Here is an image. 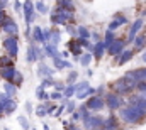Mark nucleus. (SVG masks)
<instances>
[{
  "label": "nucleus",
  "instance_id": "1",
  "mask_svg": "<svg viewBox=\"0 0 146 130\" xmlns=\"http://www.w3.org/2000/svg\"><path fill=\"white\" fill-rule=\"evenodd\" d=\"M119 117H121V120L124 122V123H127V125H136V123H139V122H143V118H145L146 115L141 112V110H138L134 105H122L121 108H119Z\"/></svg>",
  "mask_w": 146,
  "mask_h": 130
},
{
  "label": "nucleus",
  "instance_id": "2",
  "mask_svg": "<svg viewBox=\"0 0 146 130\" xmlns=\"http://www.w3.org/2000/svg\"><path fill=\"white\" fill-rule=\"evenodd\" d=\"M51 22H53L54 26L73 24V22H75V15H73L72 10H66V9H60V7H56V9L51 12Z\"/></svg>",
  "mask_w": 146,
  "mask_h": 130
},
{
  "label": "nucleus",
  "instance_id": "3",
  "mask_svg": "<svg viewBox=\"0 0 146 130\" xmlns=\"http://www.w3.org/2000/svg\"><path fill=\"white\" fill-rule=\"evenodd\" d=\"M112 90H114V93H117V95H129L133 90H136V83H133L131 79H127L126 76H122V78H119V79H115L114 83H112Z\"/></svg>",
  "mask_w": 146,
  "mask_h": 130
},
{
  "label": "nucleus",
  "instance_id": "4",
  "mask_svg": "<svg viewBox=\"0 0 146 130\" xmlns=\"http://www.w3.org/2000/svg\"><path fill=\"white\" fill-rule=\"evenodd\" d=\"M3 49H5V53H7L12 59H15L17 54H19V37H17V35H9V37H5V39H3Z\"/></svg>",
  "mask_w": 146,
  "mask_h": 130
},
{
  "label": "nucleus",
  "instance_id": "5",
  "mask_svg": "<svg viewBox=\"0 0 146 130\" xmlns=\"http://www.w3.org/2000/svg\"><path fill=\"white\" fill-rule=\"evenodd\" d=\"M83 127L85 130H97L104 127V118L100 115H92L88 113L85 118H83Z\"/></svg>",
  "mask_w": 146,
  "mask_h": 130
},
{
  "label": "nucleus",
  "instance_id": "6",
  "mask_svg": "<svg viewBox=\"0 0 146 130\" xmlns=\"http://www.w3.org/2000/svg\"><path fill=\"white\" fill-rule=\"evenodd\" d=\"M22 12H24V19H26V26L29 27L34 22V14H36V7L33 3V0H26L22 3Z\"/></svg>",
  "mask_w": 146,
  "mask_h": 130
},
{
  "label": "nucleus",
  "instance_id": "7",
  "mask_svg": "<svg viewBox=\"0 0 146 130\" xmlns=\"http://www.w3.org/2000/svg\"><path fill=\"white\" fill-rule=\"evenodd\" d=\"M0 105H2V110H3L5 115H10V113L15 112V108H17L15 100L10 98V97H7L5 93H0Z\"/></svg>",
  "mask_w": 146,
  "mask_h": 130
},
{
  "label": "nucleus",
  "instance_id": "8",
  "mask_svg": "<svg viewBox=\"0 0 146 130\" xmlns=\"http://www.w3.org/2000/svg\"><path fill=\"white\" fill-rule=\"evenodd\" d=\"M124 76H126L127 79H131L133 83H136V86H138V83L146 81V68H136V69H131V71H127Z\"/></svg>",
  "mask_w": 146,
  "mask_h": 130
},
{
  "label": "nucleus",
  "instance_id": "9",
  "mask_svg": "<svg viewBox=\"0 0 146 130\" xmlns=\"http://www.w3.org/2000/svg\"><path fill=\"white\" fill-rule=\"evenodd\" d=\"M104 100H106V105L109 106L112 112H114V110H119V108L124 105L122 97H121V95H117V93H114V91H112V93H107Z\"/></svg>",
  "mask_w": 146,
  "mask_h": 130
},
{
  "label": "nucleus",
  "instance_id": "10",
  "mask_svg": "<svg viewBox=\"0 0 146 130\" xmlns=\"http://www.w3.org/2000/svg\"><path fill=\"white\" fill-rule=\"evenodd\" d=\"M0 29H2V32H5L7 35H17L19 34V26L10 17H5V20L0 24Z\"/></svg>",
  "mask_w": 146,
  "mask_h": 130
},
{
  "label": "nucleus",
  "instance_id": "11",
  "mask_svg": "<svg viewBox=\"0 0 146 130\" xmlns=\"http://www.w3.org/2000/svg\"><path fill=\"white\" fill-rule=\"evenodd\" d=\"M85 105H87V108L90 112H99V110H102L106 106V100L102 97H99V95H92V97H88Z\"/></svg>",
  "mask_w": 146,
  "mask_h": 130
},
{
  "label": "nucleus",
  "instance_id": "12",
  "mask_svg": "<svg viewBox=\"0 0 146 130\" xmlns=\"http://www.w3.org/2000/svg\"><path fill=\"white\" fill-rule=\"evenodd\" d=\"M107 51H109L110 56H114V58H115V56H119V54L124 51V41H121V39H117V37H115V39H114V42L107 47Z\"/></svg>",
  "mask_w": 146,
  "mask_h": 130
},
{
  "label": "nucleus",
  "instance_id": "13",
  "mask_svg": "<svg viewBox=\"0 0 146 130\" xmlns=\"http://www.w3.org/2000/svg\"><path fill=\"white\" fill-rule=\"evenodd\" d=\"M143 24H145V20H143V19H138V20H134V22L131 24V29H129V32H127V41H129V42H133V41H134V37L138 35L139 31H141Z\"/></svg>",
  "mask_w": 146,
  "mask_h": 130
},
{
  "label": "nucleus",
  "instance_id": "14",
  "mask_svg": "<svg viewBox=\"0 0 146 130\" xmlns=\"http://www.w3.org/2000/svg\"><path fill=\"white\" fill-rule=\"evenodd\" d=\"M106 51H107V47H106L104 41H99V42H95V44H94V47H92V54H94V58H95L97 61H100V59L104 58Z\"/></svg>",
  "mask_w": 146,
  "mask_h": 130
},
{
  "label": "nucleus",
  "instance_id": "15",
  "mask_svg": "<svg viewBox=\"0 0 146 130\" xmlns=\"http://www.w3.org/2000/svg\"><path fill=\"white\" fill-rule=\"evenodd\" d=\"M129 103L134 105L138 110H141V112L146 115V98L143 97V95H139V93H138V95H133L131 100H129Z\"/></svg>",
  "mask_w": 146,
  "mask_h": 130
},
{
  "label": "nucleus",
  "instance_id": "16",
  "mask_svg": "<svg viewBox=\"0 0 146 130\" xmlns=\"http://www.w3.org/2000/svg\"><path fill=\"white\" fill-rule=\"evenodd\" d=\"M15 73H17V69H15L14 66L0 68V78H2L3 81H14V78H15Z\"/></svg>",
  "mask_w": 146,
  "mask_h": 130
},
{
  "label": "nucleus",
  "instance_id": "17",
  "mask_svg": "<svg viewBox=\"0 0 146 130\" xmlns=\"http://www.w3.org/2000/svg\"><path fill=\"white\" fill-rule=\"evenodd\" d=\"M133 56H134V51L133 49H124L119 56H115V63L117 64H126V63H129L133 59Z\"/></svg>",
  "mask_w": 146,
  "mask_h": 130
},
{
  "label": "nucleus",
  "instance_id": "18",
  "mask_svg": "<svg viewBox=\"0 0 146 130\" xmlns=\"http://www.w3.org/2000/svg\"><path fill=\"white\" fill-rule=\"evenodd\" d=\"M68 49H70V53L75 54V58H78L82 54V44H80L78 37H73V39L68 41Z\"/></svg>",
  "mask_w": 146,
  "mask_h": 130
},
{
  "label": "nucleus",
  "instance_id": "19",
  "mask_svg": "<svg viewBox=\"0 0 146 130\" xmlns=\"http://www.w3.org/2000/svg\"><path fill=\"white\" fill-rule=\"evenodd\" d=\"M104 129L106 130H117L119 129V118L115 115H109L107 120H104Z\"/></svg>",
  "mask_w": 146,
  "mask_h": 130
},
{
  "label": "nucleus",
  "instance_id": "20",
  "mask_svg": "<svg viewBox=\"0 0 146 130\" xmlns=\"http://www.w3.org/2000/svg\"><path fill=\"white\" fill-rule=\"evenodd\" d=\"M44 56H48V58H56V56H60V51L56 49V46L54 44H49V42H44Z\"/></svg>",
  "mask_w": 146,
  "mask_h": 130
},
{
  "label": "nucleus",
  "instance_id": "21",
  "mask_svg": "<svg viewBox=\"0 0 146 130\" xmlns=\"http://www.w3.org/2000/svg\"><path fill=\"white\" fill-rule=\"evenodd\" d=\"M3 93H5L7 97L14 98L15 93H17V85L12 83V81H5V85H3Z\"/></svg>",
  "mask_w": 146,
  "mask_h": 130
},
{
  "label": "nucleus",
  "instance_id": "22",
  "mask_svg": "<svg viewBox=\"0 0 146 130\" xmlns=\"http://www.w3.org/2000/svg\"><path fill=\"white\" fill-rule=\"evenodd\" d=\"M124 24H127V19H126L124 15H115V19L109 24V31H115L117 27H121V26H124Z\"/></svg>",
  "mask_w": 146,
  "mask_h": 130
},
{
  "label": "nucleus",
  "instance_id": "23",
  "mask_svg": "<svg viewBox=\"0 0 146 130\" xmlns=\"http://www.w3.org/2000/svg\"><path fill=\"white\" fill-rule=\"evenodd\" d=\"M37 74H39L41 78H53V69L48 68L44 63H41V64H39V69H37Z\"/></svg>",
  "mask_w": 146,
  "mask_h": 130
},
{
  "label": "nucleus",
  "instance_id": "24",
  "mask_svg": "<svg viewBox=\"0 0 146 130\" xmlns=\"http://www.w3.org/2000/svg\"><path fill=\"white\" fill-rule=\"evenodd\" d=\"M53 61H54V68H56V69H65V68H72V63H68V61H66L65 58H61V54H60V56H56V58H54Z\"/></svg>",
  "mask_w": 146,
  "mask_h": 130
},
{
  "label": "nucleus",
  "instance_id": "25",
  "mask_svg": "<svg viewBox=\"0 0 146 130\" xmlns=\"http://www.w3.org/2000/svg\"><path fill=\"white\" fill-rule=\"evenodd\" d=\"M33 39H34L36 42H41V44H44V42H46V41H44L42 29H41L39 26H34V27H33Z\"/></svg>",
  "mask_w": 146,
  "mask_h": 130
},
{
  "label": "nucleus",
  "instance_id": "26",
  "mask_svg": "<svg viewBox=\"0 0 146 130\" xmlns=\"http://www.w3.org/2000/svg\"><path fill=\"white\" fill-rule=\"evenodd\" d=\"M56 7H60V9H66V10H75V3H73V0H58L56 2Z\"/></svg>",
  "mask_w": 146,
  "mask_h": 130
},
{
  "label": "nucleus",
  "instance_id": "27",
  "mask_svg": "<svg viewBox=\"0 0 146 130\" xmlns=\"http://www.w3.org/2000/svg\"><path fill=\"white\" fill-rule=\"evenodd\" d=\"M133 42H134V51H141L146 44V35H136Z\"/></svg>",
  "mask_w": 146,
  "mask_h": 130
},
{
  "label": "nucleus",
  "instance_id": "28",
  "mask_svg": "<svg viewBox=\"0 0 146 130\" xmlns=\"http://www.w3.org/2000/svg\"><path fill=\"white\" fill-rule=\"evenodd\" d=\"M36 61H37L36 49H34V44H31L27 47V63H36Z\"/></svg>",
  "mask_w": 146,
  "mask_h": 130
},
{
  "label": "nucleus",
  "instance_id": "29",
  "mask_svg": "<svg viewBox=\"0 0 146 130\" xmlns=\"http://www.w3.org/2000/svg\"><path fill=\"white\" fill-rule=\"evenodd\" d=\"M76 34H78V37H82V39H90V31L85 27V26H78L76 27Z\"/></svg>",
  "mask_w": 146,
  "mask_h": 130
},
{
  "label": "nucleus",
  "instance_id": "30",
  "mask_svg": "<svg viewBox=\"0 0 146 130\" xmlns=\"http://www.w3.org/2000/svg\"><path fill=\"white\" fill-rule=\"evenodd\" d=\"M75 90H76V88H75V85H72V83H70V85H66V88L63 90V98H65V100H68V98L75 97Z\"/></svg>",
  "mask_w": 146,
  "mask_h": 130
},
{
  "label": "nucleus",
  "instance_id": "31",
  "mask_svg": "<svg viewBox=\"0 0 146 130\" xmlns=\"http://www.w3.org/2000/svg\"><path fill=\"white\" fill-rule=\"evenodd\" d=\"M7 66H14V59L9 54L0 56V68H7Z\"/></svg>",
  "mask_w": 146,
  "mask_h": 130
},
{
  "label": "nucleus",
  "instance_id": "32",
  "mask_svg": "<svg viewBox=\"0 0 146 130\" xmlns=\"http://www.w3.org/2000/svg\"><path fill=\"white\" fill-rule=\"evenodd\" d=\"M92 58H94V54H90V53H87V54H80L78 56V59H80V63L83 66H88L92 63Z\"/></svg>",
  "mask_w": 146,
  "mask_h": 130
},
{
  "label": "nucleus",
  "instance_id": "33",
  "mask_svg": "<svg viewBox=\"0 0 146 130\" xmlns=\"http://www.w3.org/2000/svg\"><path fill=\"white\" fill-rule=\"evenodd\" d=\"M88 86H90V85H88V81H82V83L75 85V88H76V90H75V97H76V95H80V93H83Z\"/></svg>",
  "mask_w": 146,
  "mask_h": 130
},
{
  "label": "nucleus",
  "instance_id": "34",
  "mask_svg": "<svg viewBox=\"0 0 146 130\" xmlns=\"http://www.w3.org/2000/svg\"><path fill=\"white\" fill-rule=\"evenodd\" d=\"M114 39H115L114 31H107V32H106V37H104V44H106V47H109L110 44L114 42Z\"/></svg>",
  "mask_w": 146,
  "mask_h": 130
},
{
  "label": "nucleus",
  "instance_id": "35",
  "mask_svg": "<svg viewBox=\"0 0 146 130\" xmlns=\"http://www.w3.org/2000/svg\"><path fill=\"white\" fill-rule=\"evenodd\" d=\"M36 97L39 98V100H42V101H46L48 98H49V95L44 91V86H37V90H36Z\"/></svg>",
  "mask_w": 146,
  "mask_h": 130
},
{
  "label": "nucleus",
  "instance_id": "36",
  "mask_svg": "<svg viewBox=\"0 0 146 130\" xmlns=\"http://www.w3.org/2000/svg\"><path fill=\"white\" fill-rule=\"evenodd\" d=\"M60 41H61L60 32H58V31H51V39H49V44H54V46H58V44H60Z\"/></svg>",
  "mask_w": 146,
  "mask_h": 130
},
{
  "label": "nucleus",
  "instance_id": "37",
  "mask_svg": "<svg viewBox=\"0 0 146 130\" xmlns=\"http://www.w3.org/2000/svg\"><path fill=\"white\" fill-rule=\"evenodd\" d=\"M92 95H95V90L88 86V88H87V90H85L83 93H80V95H76V98H80V100H83V98H88V97H92Z\"/></svg>",
  "mask_w": 146,
  "mask_h": 130
},
{
  "label": "nucleus",
  "instance_id": "38",
  "mask_svg": "<svg viewBox=\"0 0 146 130\" xmlns=\"http://www.w3.org/2000/svg\"><path fill=\"white\" fill-rule=\"evenodd\" d=\"M36 115L37 117H46L48 115V110H46V103H41L36 108Z\"/></svg>",
  "mask_w": 146,
  "mask_h": 130
},
{
  "label": "nucleus",
  "instance_id": "39",
  "mask_svg": "<svg viewBox=\"0 0 146 130\" xmlns=\"http://www.w3.org/2000/svg\"><path fill=\"white\" fill-rule=\"evenodd\" d=\"M34 7H36V10L39 12V14H46V12H48V7H46V5H44V2H41V0L34 3Z\"/></svg>",
  "mask_w": 146,
  "mask_h": 130
},
{
  "label": "nucleus",
  "instance_id": "40",
  "mask_svg": "<svg viewBox=\"0 0 146 130\" xmlns=\"http://www.w3.org/2000/svg\"><path fill=\"white\" fill-rule=\"evenodd\" d=\"M78 113H80V118L83 120V118H85V117L90 113V110L87 108V105H80V108H78Z\"/></svg>",
  "mask_w": 146,
  "mask_h": 130
},
{
  "label": "nucleus",
  "instance_id": "41",
  "mask_svg": "<svg viewBox=\"0 0 146 130\" xmlns=\"http://www.w3.org/2000/svg\"><path fill=\"white\" fill-rule=\"evenodd\" d=\"M136 90L139 91V95H143V97L146 98V81H141V83H138Z\"/></svg>",
  "mask_w": 146,
  "mask_h": 130
},
{
  "label": "nucleus",
  "instance_id": "42",
  "mask_svg": "<svg viewBox=\"0 0 146 130\" xmlns=\"http://www.w3.org/2000/svg\"><path fill=\"white\" fill-rule=\"evenodd\" d=\"M65 110H66L68 113H73V112H75V103H73V101H68V100H65Z\"/></svg>",
  "mask_w": 146,
  "mask_h": 130
},
{
  "label": "nucleus",
  "instance_id": "43",
  "mask_svg": "<svg viewBox=\"0 0 146 130\" xmlns=\"http://www.w3.org/2000/svg\"><path fill=\"white\" fill-rule=\"evenodd\" d=\"M22 81H24V78H22V74L17 71V73H15V78H14V81H12V83H15L17 86H21V85H22Z\"/></svg>",
  "mask_w": 146,
  "mask_h": 130
},
{
  "label": "nucleus",
  "instance_id": "44",
  "mask_svg": "<svg viewBox=\"0 0 146 130\" xmlns=\"http://www.w3.org/2000/svg\"><path fill=\"white\" fill-rule=\"evenodd\" d=\"M17 120H19V123H21V127H22V129H24V130H29V122H27L24 117H19Z\"/></svg>",
  "mask_w": 146,
  "mask_h": 130
},
{
  "label": "nucleus",
  "instance_id": "45",
  "mask_svg": "<svg viewBox=\"0 0 146 130\" xmlns=\"http://www.w3.org/2000/svg\"><path fill=\"white\" fill-rule=\"evenodd\" d=\"M49 98H51V100H61V98H63V93H61V91H54V93L49 95Z\"/></svg>",
  "mask_w": 146,
  "mask_h": 130
},
{
  "label": "nucleus",
  "instance_id": "46",
  "mask_svg": "<svg viewBox=\"0 0 146 130\" xmlns=\"http://www.w3.org/2000/svg\"><path fill=\"white\" fill-rule=\"evenodd\" d=\"M42 34H44V41L49 42V39H51V29H42Z\"/></svg>",
  "mask_w": 146,
  "mask_h": 130
},
{
  "label": "nucleus",
  "instance_id": "47",
  "mask_svg": "<svg viewBox=\"0 0 146 130\" xmlns=\"http://www.w3.org/2000/svg\"><path fill=\"white\" fill-rule=\"evenodd\" d=\"M76 76H78V73H76V71H72V73H70V76H68V85L73 83V81L76 79Z\"/></svg>",
  "mask_w": 146,
  "mask_h": 130
},
{
  "label": "nucleus",
  "instance_id": "48",
  "mask_svg": "<svg viewBox=\"0 0 146 130\" xmlns=\"http://www.w3.org/2000/svg\"><path fill=\"white\" fill-rule=\"evenodd\" d=\"M14 9H15V12H21L22 10V3L19 0H14Z\"/></svg>",
  "mask_w": 146,
  "mask_h": 130
},
{
  "label": "nucleus",
  "instance_id": "49",
  "mask_svg": "<svg viewBox=\"0 0 146 130\" xmlns=\"http://www.w3.org/2000/svg\"><path fill=\"white\" fill-rule=\"evenodd\" d=\"M65 27H66V31H68V32L72 34V35H75V34H76V29H75L73 26H70V24H66Z\"/></svg>",
  "mask_w": 146,
  "mask_h": 130
},
{
  "label": "nucleus",
  "instance_id": "50",
  "mask_svg": "<svg viewBox=\"0 0 146 130\" xmlns=\"http://www.w3.org/2000/svg\"><path fill=\"white\" fill-rule=\"evenodd\" d=\"M5 17H7V14H5V10H3V9L0 7V24H2L3 20H5Z\"/></svg>",
  "mask_w": 146,
  "mask_h": 130
},
{
  "label": "nucleus",
  "instance_id": "51",
  "mask_svg": "<svg viewBox=\"0 0 146 130\" xmlns=\"http://www.w3.org/2000/svg\"><path fill=\"white\" fill-rule=\"evenodd\" d=\"M78 120H82V118H80V113H78V112H73L72 122H78Z\"/></svg>",
  "mask_w": 146,
  "mask_h": 130
},
{
  "label": "nucleus",
  "instance_id": "52",
  "mask_svg": "<svg viewBox=\"0 0 146 130\" xmlns=\"http://www.w3.org/2000/svg\"><path fill=\"white\" fill-rule=\"evenodd\" d=\"M26 110H27V112H29V113H31V112H33V108H31V105H29V103H27V105H26Z\"/></svg>",
  "mask_w": 146,
  "mask_h": 130
},
{
  "label": "nucleus",
  "instance_id": "53",
  "mask_svg": "<svg viewBox=\"0 0 146 130\" xmlns=\"http://www.w3.org/2000/svg\"><path fill=\"white\" fill-rule=\"evenodd\" d=\"M143 63H146V53L143 54Z\"/></svg>",
  "mask_w": 146,
  "mask_h": 130
},
{
  "label": "nucleus",
  "instance_id": "54",
  "mask_svg": "<svg viewBox=\"0 0 146 130\" xmlns=\"http://www.w3.org/2000/svg\"><path fill=\"white\" fill-rule=\"evenodd\" d=\"M0 115H3V110H2V105H0Z\"/></svg>",
  "mask_w": 146,
  "mask_h": 130
},
{
  "label": "nucleus",
  "instance_id": "55",
  "mask_svg": "<svg viewBox=\"0 0 146 130\" xmlns=\"http://www.w3.org/2000/svg\"><path fill=\"white\" fill-rule=\"evenodd\" d=\"M97 130H106V129H97Z\"/></svg>",
  "mask_w": 146,
  "mask_h": 130
},
{
  "label": "nucleus",
  "instance_id": "56",
  "mask_svg": "<svg viewBox=\"0 0 146 130\" xmlns=\"http://www.w3.org/2000/svg\"><path fill=\"white\" fill-rule=\"evenodd\" d=\"M5 130H9V129H5Z\"/></svg>",
  "mask_w": 146,
  "mask_h": 130
},
{
  "label": "nucleus",
  "instance_id": "57",
  "mask_svg": "<svg viewBox=\"0 0 146 130\" xmlns=\"http://www.w3.org/2000/svg\"><path fill=\"white\" fill-rule=\"evenodd\" d=\"M33 130H34V129H33Z\"/></svg>",
  "mask_w": 146,
  "mask_h": 130
}]
</instances>
